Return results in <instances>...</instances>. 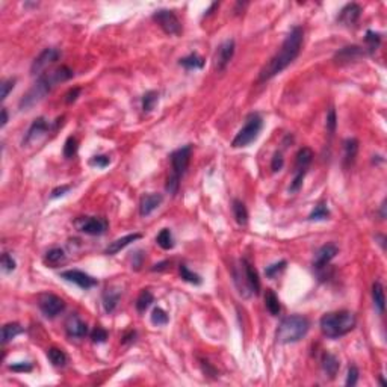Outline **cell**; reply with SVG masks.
<instances>
[{
    "label": "cell",
    "instance_id": "obj_1",
    "mask_svg": "<svg viewBox=\"0 0 387 387\" xmlns=\"http://www.w3.org/2000/svg\"><path fill=\"white\" fill-rule=\"evenodd\" d=\"M304 41V30L301 26L292 27V30L289 32V35L283 41L280 50L269 59V62L260 70L259 74V82H266L284 71L290 64H292L301 53Z\"/></svg>",
    "mask_w": 387,
    "mask_h": 387
},
{
    "label": "cell",
    "instance_id": "obj_2",
    "mask_svg": "<svg viewBox=\"0 0 387 387\" xmlns=\"http://www.w3.org/2000/svg\"><path fill=\"white\" fill-rule=\"evenodd\" d=\"M73 77V70L68 67L62 65L50 73H44L38 76L37 82L32 85V88L23 95V99L20 100V109H30L35 105H38L41 100H44V97L58 85L62 82H67Z\"/></svg>",
    "mask_w": 387,
    "mask_h": 387
},
{
    "label": "cell",
    "instance_id": "obj_3",
    "mask_svg": "<svg viewBox=\"0 0 387 387\" xmlns=\"http://www.w3.org/2000/svg\"><path fill=\"white\" fill-rule=\"evenodd\" d=\"M356 325H357L356 315L348 310L325 313L319 321V327H321L322 334L328 339H339V337L351 333L354 328H356Z\"/></svg>",
    "mask_w": 387,
    "mask_h": 387
},
{
    "label": "cell",
    "instance_id": "obj_4",
    "mask_svg": "<svg viewBox=\"0 0 387 387\" xmlns=\"http://www.w3.org/2000/svg\"><path fill=\"white\" fill-rule=\"evenodd\" d=\"M310 322L307 318L300 315H292L284 318L277 328V340L280 343H295L300 342L309 333Z\"/></svg>",
    "mask_w": 387,
    "mask_h": 387
},
{
    "label": "cell",
    "instance_id": "obj_5",
    "mask_svg": "<svg viewBox=\"0 0 387 387\" xmlns=\"http://www.w3.org/2000/svg\"><path fill=\"white\" fill-rule=\"evenodd\" d=\"M263 127V120L259 114H250L247 117V123L245 126L238 132V135L235 136V139L232 141V147L233 148H244L248 147L251 142H254L259 136L260 130Z\"/></svg>",
    "mask_w": 387,
    "mask_h": 387
},
{
    "label": "cell",
    "instance_id": "obj_6",
    "mask_svg": "<svg viewBox=\"0 0 387 387\" xmlns=\"http://www.w3.org/2000/svg\"><path fill=\"white\" fill-rule=\"evenodd\" d=\"M191 154H192V147L188 144L185 147L177 148L176 151L171 153V177L182 180V177L185 176L188 167H189V160H191Z\"/></svg>",
    "mask_w": 387,
    "mask_h": 387
},
{
    "label": "cell",
    "instance_id": "obj_7",
    "mask_svg": "<svg viewBox=\"0 0 387 387\" xmlns=\"http://www.w3.org/2000/svg\"><path fill=\"white\" fill-rule=\"evenodd\" d=\"M153 20L160 26L167 35H180L182 24L177 15L170 9H159L153 14Z\"/></svg>",
    "mask_w": 387,
    "mask_h": 387
},
{
    "label": "cell",
    "instance_id": "obj_8",
    "mask_svg": "<svg viewBox=\"0 0 387 387\" xmlns=\"http://www.w3.org/2000/svg\"><path fill=\"white\" fill-rule=\"evenodd\" d=\"M235 49H236V44L233 40H225L224 43H221L218 46L215 56H213V68L218 73L227 68V65L232 62V59L235 56Z\"/></svg>",
    "mask_w": 387,
    "mask_h": 387
},
{
    "label": "cell",
    "instance_id": "obj_9",
    "mask_svg": "<svg viewBox=\"0 0 387 387\" xmlns=\"http://www.w3.org/2000/svg\"><path fill=\"white\" fill-rule=\"evenodd\" d=\"M77 229L85 233V235H91V236H99L103 235L108 229V221L103 218H97V216H82L76 221Z\"/></svg>",
    "mask_w": 387,
    "mask_h": 387
},
{
    "label": "cell",
    "instance_id": "obj_10",
    "mask_svg": "<svg viewBox=\"0 0 387 387\" xmlns=\"http://www.w3.org/2000/svg\"><path fill=\"white\" fill-rule=\"evenodd\" d=\"M38 306H40V310L44 313V316L50 318V319L56 318L58 315H61L64 310H65V303H64V300L53 294H43L38 300Z\"/></svg>",
    "mask_w": 387,
    "mask_h": 387
},
{
    "label": "cell",
    "instance_id": "obj_11",
    "mask_svg": "<svg viewBox=\"0 0 387 387\" xmlns=\"http://www.w3.org/2000/svg\"><path fill=\"white\" fill-rule=\"evenodd\" d=\"M49 130H50V123L44 117L35 118L23 138V145H32V144L38 142L49 133Z\"/></svg>",
    "mask_w": 387,
    "mask_h": 387
},
{
    "label": "cell",
    "instance_id": "obj_12",
    "mask_svg": "<svg viewBox=\"0 0 387 387\" xmlns=\"http://www.w3.org/2000/svg\"><path fill=\"white\" fill-rule=\"evenodd\" d=\"M61 56V52L58 49H53V47H49V49H44L37 58L35 61L32 62L30 65V74L32 76H41V73L49 67L52 65V64H55Z\"/></svg>",
    "mask_w": 387,
    "mask_h": 387
},
{
    "label": "cell",
    "instance_id": "obj_13",
    "mask_svg": "<svg viewBox=\"0 0 387 387\" xmlns=\"http://www.w3.org/2000/svg\"><path fill=\"white\" fill-rule=\"evenodd\" d=\"M61 277H62L64 280H67V281H71V283L77 284L80 289H85V290H88V289H91V287H94V286L99 284V281H97L94 277H91V275H88V274H85L83 271H79V269L64 271V272H61Z\"/></svg>",
    "mask_w": 387,
    "mask_h": 387
},
{
    "label": "cell",
    "instance_id": "obj_14",
    "mask_svg": "<svg viewBox=\"0 0 387 387\" xmlns=\"http://www.w3.org/2000/svg\"><path fill=\"white\" fill-rule=\"evenodd\" d=\"M337 254H339L337 245H334V244H325V245H322V247L318 250V253L315 254L313 266H315L316 269H324Z\"/></svg>",
    "mask_w": 387,
    "mask_h": 387
},
{
    "label": "cell",
    "instance_id": "obj_15",
    "mask_svg": "<svg viewBox=\"0 0 387 387\" xmlns=\"http://www.w3.org/2000/svg\"><path fill=\"white\" fill-rule=\"evenodd\" d=\"M362 11L363 9H362V6L359 3H348V5H345L340 9V12L337 15V21L340 24L346 26V27H351V26H354L359 21V18L362 15Z\"/></svg>",
    "mask_w": 387,
    "mask_h": 387
},
{
    "label": "cell",
    "instance_id": "obj_16",
    "mask_svg": "<svg viewBox=\"0 0 387 387\" xmlns=\"http://www.w3.org/2000/svg\"><path fill=\"white\" fill-rule=\"evenodd\" d=\"M164 201L162 194H147L139 201V215L141 216H148L153 213Z\"/></svg>",
    "mask_w": 387,
    "mask_h": 387
},
{
    "label": "cell",
    "instance_id": "obj_17",
    "mask_svg": "<svg viewBox=\"0 0 387 387\" xmlns=\"http://www.w3.org/2000/svg\"><path fill=\"white\" fill-rule=\"evenodd\" d=\"M242 268H244V274H245V280H247L250 292L254 295H259L260 294V278H259V274H257L256 268L245 259L242 260Z\"/></svg>",
    "mask_w": 387,
    "mask_h": 387
},
{
    "label": "cell",
    "instance_id": "obj_18",
    "mask_svg": "<svg viewBox=\"0 0 387 387\" xmlns=\"http://www.w3.org/2000/svg\"><path fill=\"white\" fill-rule=\"evenodd\" d=\"M365 55H369V52L366 50V47H360V46H346V47H343V49H340L337 53H336V56H334V59L337 61V62H351V61H356V59H359V58H362V56H365Z\"/></svg>",
    "mask_w": 387,
    "mask_h": 387
},
{
    "label": "cell",
    "instance_id": "obj_19",
    "mask_svg": "<svg viewBox=\"0 0 387 387\" xmlns=\"http://www.w3.org/2000/svg\"><path fill=\"white\" fill-rule=\"evenodd\" d=\"M65 331L70 337H85L89 330H88V325L85 324V322L77 316V315H73L67 319L65 322Z\"/></svg>",
    "mask_w": 387,
    "mask_h": 387
},
{
    "label": "cell",
    "instance_id": "obj_20",
    "mask_svg": "<svg viewBox=\"0 0 387 387\" xmlns=\"http://www.w3.org/2000/svg\"><path fill=\"white\" fill-rule=\"evenodd\" d=\"M359 153V139L348 138L343 142V164L345 167H351Z\"/></svg>",
    "mask_w": 387,
    "mask_h": 387
},
{
    "label": "cell",
    "instance_id": "obj_21",
    "mask_svg": "<svg viewBox=\"0 0 387 387\" xmlns=\"http://www.w3.org/2000/svg\"><path fill=\"white\" fill-rule=\"evenodd\" d=\"M138 239H141V235L139 233H132V235H126V236H123V238H120V239H115L114 242H111L109 244V247L106 248V254L108 256H114V254H117V253H120L123 248H126L127 245H130L132 242H135V241H138Z\"/></svg>",
    "mask_w": 387,
    "mask_h": 387
},
{
    "label": "cell",
    "instance_id": "obj_22",
    "mask_svg": "<svg viewBox=\"0 0 387 387\" xmlns=\"http://www.w3.org/2000/svg\"><path fill=\"white\" fill-rule=\"evenodd\" d=\"M322 371H324L330 378H334L339 372V368H340V363H339V359L336 356H333L331 352H325L324 356H322Z\"/></svg>",
    "mask_w": 387,
    "mask_h": 387
},
{
    "label": "cell",
    "instance_id": "obj_23",
    "mask_svg": "<svg viewBox=\"0 0 387 387\" xmlns=\"http://www.w3.org/2000/svg\"><path fill=\"white\" fill-rule=\"evenodd\" d=\"M313 160V151L309 147H303L298 150L297 157H295V171L297 170H307L309 165Z\"/></svg>",
    "mask_w": 387,
    "mask_h": 387
},
{
    "label": "cell",
    "instance_id": "obj_24",
    "mask_svg": "<svg viewBox=\"0 0 387 387\" xmlns=\"http://www.w3.org/2000/svg\"><path fill=\"white\" fill-rule=\"evenodd\" d=\"M372 300H374V306L377 307L378 313H384L386 295H384V287L380 281H375L372 284Z\"/></svg>",
    "mask_w": 387,
    "mask_h": 387
},
{
    "label": "cell",
    "instance_id": "obj_25",
    "mask_svg": "<svg viewBox=\"0 0 387 387\" xmlns=\"http://www.w3.org/2000/svg\"><path fill=\"white\" fill-rule=\"evenodd\" d=\"M120 297H121L120 290H112V289H108L103 294V309L106 313H112L117 309Z\"/></svg>",
    "mask_w": 387,
    "mask_h": 387
},
{
    "label": "cell",
    "instance_id": "obj_26",
    "mask_svg": "<svg viewBox=\"0 0 387 387\" xmlns=\"http://www.w3.org/2000/svg\"><path fill=\"white\" fill-rule=\"evenodd\" d=\"M179 64L186 70H200L204 67V59L201 56H198L197 53H191V55L182 58L179 61Z\"/></svg>",
    "mask_w": 387,
    "mask_h": 387
},
{
    "label": "cell",
    "instance_id": "obj_27",
    "mask_svg": "<svg viewBox=\"0 0 387 387\" xmlns=\"http://www.w3.org/2000/svg\"><path fill=\"white\" fill-rule=\"evenodd\" d=\"M21 333H23V327L18 324V322H9V324H5L3 328H2V343L6 345L8 342H11L12 339H15Z\"/></svg>",
    "mask_w": 387,
    "mask_h": 387
},
{
    "label": "cell",
    "instance_id": "obj_28",
    "mask_svg": "<svg viewBox=\"0 0 387 387\" xmlns=\"http://www.w3.org/2000/svg\"><path fill=\"white\" fill-rule=\"evenodd\" d=\"M265 304H266L268 312H269L272 316H278V315H280V312H281V304H280V300H278V297L275 295V292H274L272 289H266Z\"/></svg>",
    "mask_w": 387,
    "mask_h": 387
},
{
    "label": "cell",
    "instance_id": "obj_29",
    "mask_svg": "<svg viewBox=\"0 0 387 387\" xmlns=\"http://www.w3.org/2000/svg\"><path fill=\"white\" fill-rule=\"evenodd\" d=\"M47 359L50 360V363L53 365V366H56V368H62V366H65V363H67V354L64 352L62 349H59V348H50V349H47Z\"/></svg>",
    "mask_w": 387,
    "mask_h": 387
},
{
    "label": "cell",
    "instance_id": "obj_30",
    "mask_svg": "<svg viewBox=\"0 0 387 387\" xmlns=\"http://www.w3.org/2000/svg\"><path fill=\"white\" fill-rule=\"evenodd\" d=\"M64 260H65V253H64V250H61V248H52V250H49V251L46 253V257H44V262H46L49 266H52V268H55L56 265L62 263Z\"/></svg>",
    "mask_w": 387,
    "mask_h": 387
},
{
    "label": "cell",
    "instance_id": "obj_31",
    "mask_svg": "<svg viewBox=\"0 0 387 387\" xmlns=\"http://www.w3.org/2000/svg\"><path fill=\"white\" fill-rule=\"evenodd\" d=\"M233 216L239 225H247L248 222V210L241 200H233Z\"/></svg>",
    "mask_w": 387,
    "mask_h": 387
},
{
    "label": "cell",
    "instance_id": "obj_32",
    "mask_svg": "<svg viewBox=\"0 0 387 387\" xmlns=\"http://www.w3.org/2000/svg\"><path fill=\"white\" fill-rule=\"evenodd\" d=\"M157 245L162 250H173L174 248V238L170 229H162L156 238Z\"/></svg>",
    "mask_w": 387,
    "mask_h": 387
},
{
    "label": "cell",
    "instance_id": "obj_33",
    "mask_svg": "<svg viewBox=\"0 0 387 387\" xmlns=\"http://www.w3.org/2000/svg\"><path fill=\"white\" fill-rule=\"evenodd\" d=\"M154 303V297H153V294L150 292L148 289H144L142 292L139 294V297H138V300H136V310L139 312V313H144L151 304Z\"/></svg>",
    "mask_w": 387,
    "mask_h": 387
},
{
    "label": "cell",
    "instance_id": "obj_34",
    "mask_svg": "<svg viewBox=\"0 0 387 387\" xmlns=\"http://www.w3.org/2000/svg\"><path fill=\"white\" fill-rule=\"evenodd\" d=\"M365 41L368 44L366 50L369 52V55H372L381 44V35L378 34V32H374V30H368L366 32V37H365Z\"/></svg>",
    "mask_w": 387,
    "mask_h": 387
},
{
    "label": "cell",
    "instance_id": "obj_35",
    "mask_svg": "<svg viewBox=\"0 0 387 387\" xmlns=\"http://www.w3.org/2000/svg\"><path fill=\"white\" fill-rule=\"evenodd\" d=\"M179 271H180V277H182L183 281H188V283L195 284V286L201 284V281H203L201 277H200L198 274H195V272H192L186 265H180V266H179Z\"/></svg>",
    "mask_w": 387,
    "mask_h": 387
},
{
    "label": "cell",
    "instance_id": "obj_36",
    "mask_svg": "<svg viewBox=\"0 0 387 387\" xmlns=\"http://www.w3.org/2000/svg\"><path fill=\"white\" fill-rule=\"evenodd\" d=\"M157 100H159V94H157L156 91H148V92H145L144 97H142V111H144V112H151V111L154 109Z\"/></svg>",
    "mask_w": 387,
    "mask_h": 387
},
{
    "label": "cell",
    "instance_id": "obj_37",
    "mask_svg": "<svg viewBox=\"0 0 387 387\" xmlns=\"http://www.w3.org/2000/svg\"><path fill=\"white\" fill-rule=\"evenodd\" d=\"M168 321H170V318H168V315H167V312L164 309H160V307L153 309V312H151V322L154 325H157V327L167 325Z\"/></svg>",
    "mask_w": 387,
    "mask_h": 387
},
{
    "label": "cell",
    "instance_id": "obj_38",
    "mask_svg": "<svg viewBox=\"0 0 387 387\" xmlns=\"http://www.w3.org/2000/svg\"><path fill=\"white\" fill-rule=\"evenodd\" d=\"M330 218V210L325 204H318L313 212L309 215V219L310 221H325Z\"/></svg>",
    "mask_w": 387,
    "mask_h": 387
},
{
    "label": "cell",
    "instance_id": "obj_39",
    "mask_svg": "<svg viewBox=\"0 0 387 387\" xmlns=\"http://www.w3.org/2000/svg\"><path fill=\"white\" fill-rule=\"evenodd\" d=\"M77 150H79L77 139L74 136H68L65 144H64V156H65L67 159H71L77 154Z\"/></svg>",
    "mask_w": 387,
    "mask_h": 387
},
{
    "label": "cell",
    "instance_id": "obj_40",
    "mask_svg": "<svg viewBox=\"0 0 387 387\" xmlns=\"http://www.w3.org/2000/svg\"><path fill=\"white\" fill-rule=\"evenodd\" d=\"M286 265H287V262L286 260H280V262H275V263H272V265H269V266H266V269H265V275L268 277V278H275L284 268H286Z\"/></svg>",
    "mask_w": 387,
    "mask_h": 387
},
{
    "label": "cell",
    "instance_id": "obj_41",
    "mask_svg": "<svg viewBox=\"0 0 387 387\" xmlns=\"http://www.w3.org/2000/svg\"><path fill=\"white\" fill-rule=\"evenodd\" d=\"M306 174H307V170H297L295 171V177L289 186V192H298L300 191V188L303 186V180H304Z\"/></svg>",
    "mask_w": 387,
    "mask_h": 387
},
{
    "label": "cell",
    "instance_id": "obj_42",
    "mask_svg": "<svg viewBox=\"0 0 387 387\" xmlns=\"http://www.w3.org/2000/svg\"><path fill=\"white\" fill-rule=\"evenodd\" d=\"M325 126H327L328 135L333 136L334 132H336V127H337V115H336V111H334L333 108H331V109L328 111V114H327V123H325Z\"/></svg>",
    "mask_w": 387,
    "mask_h": 387
},
{
    "label": "cell",
    "instance_id": "obj_43",
    "mask_svg": "<svg viewBox=\"0 0 387 387\" xmlns=\"http://www.w3.org/2000/svg\"><path fill=\"white\" fill-rule=\"evenodd\" d=\"M91 339H92L94 343H103L108 339V331L102 327H95L91 331Z\"/></svg>",
    "mask_w": 387,
    "mask_h": 387
},
{
    "label": "cell",
    "instance_id": "obj_44",
    "mask_svg": "<svg viewBox=\"0 0 387 387\" xmlns=\"http://www.w3.org/2000/svg\"><path fill=\"white\" fill-rule=\"evenodd\" d=\"M109 164H111V159H109L108 156H105V154L94 156V157L89 160V165L97 167V168H106Z\"/></svg>",
    "mask_w": 387,
    "mask_h": 387
},
{
    "label": "cell",
    "instance_id": "obj_45",
    "mask_svg": "<svg viewBox=\"0 0 387 387\" xmlns=\"http://www.w3.org/2000/svg\"><path fill=\"white\" fill-rule=\"evenodd\" d=\"M15 82H17V79H12V77H11V79H5V80L2 82V85H0V88H2V95H0V99H2V102L6 100L8 94L14 89Z\"/></svg>",
    "mask_w": 387,
    "mask_h": 387
},
{
    "label": "cell",
    "instance_id": "obj_46",
    "mask_svg": "<svg viewBox=\"0 0 387 387\" xmlns=\"http://www.w3.org/2000/svg\"><path fill=\"white\" fill-rule=\"evenodd\" d=\"M15 266H17V263L12 259V256L9 253H5L2 256V268H3V271L5 272H12L15 269Z\"/></svg>",
    "mask_w": 387,
    "mask_h": 387
},
{
    "label": "cell",
    "instance_id": "obj_47",
    "mask_svg": "<svg viewBox=\"0 0 387 387\" xmlns=\"http://www.w3.org/2000/svg\"><path fill=\"white\" fill-rule=\"evenodd\" d=\"M359 381V369L356 366H349L348 369V377H346V386L354 387Z\"/></svg>",
    "mask_w": 387,
    "mask_h": 387
},
{
    "label": "cell",
    "instance_id": "obj_48",
    "mask_svg": "<svg viewBox=\"0 0 387 387\" xmlns=\"http://www.w3.org/2000/svg\"><path fill=\"white\" fill-rule=\"evenodd\" d=\"M283 165H284V157H283V154L280 151H277L274 154L272 160H271V170L274 173H277V171H280L283 168Z\"/></svg>",
    "mask_w": 387,
    "mask_h": 387
},
{
    "label": "cell",
    "instance_id": "obj_49",
    "mask_svg": "<svg viewBox=\"0 0 387 387\" xmlns=\"http://www.w3.org/2000/svg\"><path fill=\"white\" fill-rule=\"evenodd\" d=\"M179 188H180V180L179 179H174V177H168L167 180V185H165V189L167 192H170L171 195H176V194L179 192Z\"/></svg>",
    "mask_w": 387,
    "mask_h": 387
},
{
    "label": "cell",
    "instance_id": "obj_50",
    "mask_svg": "<svg viewBox=\"0 0 387 387\" xmlns=\"http://www.w3.org/2000/svg\"><path fill=\"white\" fill-rule=\"evenodd\" d=\"M9 369L14 371V372H30L32 369H34V366H32L30 363H27V362H21V363H14V365H11Z\"/></svg>",
    "mask_w": 387,
    "mask_h": 387
},
{
    "label": "cell",
    "instance_id": "obj_51",
    "mask_svg": "<svg viewBox=\"0 0 387 387\" xmlns=\"http://www.w3.org/2000/svg\"><path fill=\"white\" fill-rule=\"evenodd\" d=\"M71 188L68 186V185H64V186H59V188H56V189H53L52 191V195H50V198H58V197H62V195H65V194L70 191Z\"/></svg>",
    "mask_w": 387,
    "mask_h": 387
},
{
    "label": "cell",
    "instance_id": "obj_52",
    "mask_svg": "<svg viewBox=\"0 0 387 387\" xmlns=\"http://www.w3.org/2000/svg\"><path fill=\"white\" fill-rule=\"evenodd\" d=\"M79 94H80V88H73V89H70V91L65 94V102H67L68 105L74 103V102L77 100Z\"/></svg>",
    "mask_w": 387,
    "mask_h": 387
},
{
    "label": "cell",
    "instance_id": "obj_53",
    "mask_svg": "<svg viewBox=\"0 0 387 387\" xmlns=\"http://www.w3.org/2000/svg\"><path fill=\"white\" fill-rule=\"evenodd\" d=\"M201 366H203V371H204V374L206 375H216V371L210 366V363L209 362H204V360H201Z\"/></svg>",
    "mask_w": 387,
    "mask_h": 387
},
{
    "label": "cell",
    "instance_id": "obj_54",
    "mask_svg": "<svg viewBox=\"0 0 387 387\" xmlns=\"http://www.w3.org/2000/svg\"><path fill=\"white\" fill-rule=\"evenodd\" d=\"M135 337H136V331H129V333H126L124 336H123V339H121V342L123 343H129V342H133L135 340Z\"/></svg>",
    "mask_w": 387,
    "mask_h": 387
},
{
    "label": "cell",
    "instance_id": "obj_55",
    "mask_svg": "<svg viewBox=\"0 0 387 387\" xmlns=\"http://www.w3.org/2000/svg\"><path fill=\"white\" fill-rule=\"evenodd\" d=\"M8 120H9V117H8V111H6V108H2V123H0V126L5 127V126L8 124Z\"/></svg>",
    "mask_w": 387,
    "mask_h": 387
},
{
    "label": "cell",
    "instance_id": "obj_56",
    "mask_svg": "<svg viewBox=\"0 0 387 387\" xmlns=\"http://www.w3.org/2000/svg\"><path fill=\"white\" fill-rule=\"evenodd\" d=\"M165 265H168V262H162V263H157V265H154L151 269L153 271H162V269H165Z\"/></svg>",
    "mask_w": 387,
    "mask_h": 387
},
{
    "label": "cell",
    "instance_id": "obj_57",
    "mask_svg": "<svg viewBox=\"0 0 387 387\" xmlns=\"http://www.w3.org/2000/svg\"><path fill=\"white\" fill-rule=\"evenodd\" d=\"M218 6H219V3H216V2H215V3H212V5H210V8H209V9L204 12V15H210V14H212V12H213V11L218 8Z\"/></svg>",
    "mask_w": 387,
    "mask_h": 387
},
{
    "label": "cell",
    "instance_id": "obj_58",
    "mask_svg": "<svg viewBox=\"0 0 387 387\" xmlns=\"http://www.w3.org/2000/svg\"><path fill=\"white\" fill-rule=\"evenodd\" d=\"M384 210H386V201H383V204H381V216H383V218L386 216V212H384Z\"/></svg>",
    "mask_w": 387,
    "mask_h": 387
}]
</instances>
